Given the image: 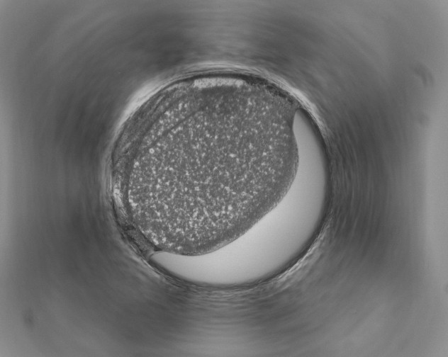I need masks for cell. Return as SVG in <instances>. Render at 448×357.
Instances as JSON below:
<instances>
[{
    "label": "cell",
    "mask_w": 448,
    "mask_h": 357,
    "mask_svg": "<svg viewBox=\"0 0 448 357\" xmlns=\"http://www.w3.org/2000/svg\"><path fill=\"white\" fill-rule=\"evenodd\" d=\"M293 198L284 196L267 213L225 246L227 262L246 283L273 274L283 265L288 215Z\"/></svg>",
    "instance_id": "6da1fadb"
}]
</instances>
